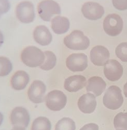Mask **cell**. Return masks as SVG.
<instances>
[{
  "instance_id": "cell-2",
  "label": "cell",
  "mask_w": 127,
  "mask_h": 130,
  "mask_svg": "<svg viewBox=\"0 0 127 130\" xmlns=\"http://www.w3.org/2000/svg\"><path fill=\"white\" fill-rule=\"evenodd\" d=\"M64 44L69 49L75 51H83L90 45L89 38L80 30H74L64 39Z\"/></svg>"
},
{
  "instance_id": "cell-10",
  "label": "cell",
  "mask_w": 127,
  "mask_h": 130,
  "mask_svg": "<svg viewBox=\"0 0 127 130\" xmlns=\"http://www.w3.org/2000/svg\"><path fill=\"white\" fill-rule=\"evenodd\" d=\"M105 77L112 82L119 80L123 75V68L121 64L115 59H110L104 66Z\"/></svg>"
},
{
  "instance_id": "cell-15",
  "label": "cell",
  "mask_w": 127,
  "mask_h": 130,
  "mask_svg": "<svg viewBox=\"0 0 127 130\" xmlns=\"http://www.w3.org/2000/svg\"><path fill=\"white\" fill-rule=\"evenodd\" d=\"M87 84L86 78L81 75H74L66 79L64 88L69 92H76L83 89Z\"/></svg>"
},
{
  "instance_id": "cell-24",
  "label": "cell",
  "mask_w": 127,
  "mask_h": 130,
  "mask_svg": "<svg viewBox=\"0 0 127 130\" xmlns=\"http://www.w3.org/2000/svg\"><path fill=\"white\" fill-rule=\"evenodd\" d=\"M13 69V64L7 57H0V77H5L8 75Z\"/></svg>"
},
{
  "instance_id": "cell-33",
  "label": "cell",
  "mask_w": 127,
  "mask_h": 130,
  "mask_svg": "<svg viewBox=\"0 0 127 130\" xmlns=\"http://www.w3.org/2000/svg\"><path fill=\"white\" fill-rule=\"evenodd\" d=\"M1 15H1V14L0 13V18H1Z\"/></svg>"
},
{
  "instance_id": "cell-7",
  "label": "cell",
  "mask_w": 127,
  "mask_h": 130,
  "mask_svg": "<svg viewBox=\"0 0 127 130\" xmlns=\"http://www.w3.org/2000/svg\"><path fill=\"white\" fill-rule=\"evenodd\" d=\"M46 106L52 111L62 110L67 103V97L62 91L54 90L50 92L45 97Z\"/></svg>"
},
{
  "instance_id": "cell-21",
  "label": "cell",
  "mask_w": 127,
  "mask_h": 130,
  "mask_svg": "<svg viewBox=\"0 0 127 130\" xmlns=\"http://www.w3.org/2000/svg\"><path fill=\"white\" fill-rule=\"evenodd\" d=\"M50 121L46 117H39L34 120L31 130H51Z\"/></svg>"
},
{
  "instance_id": "cell-30",
  "label": "cell",
  "mask_w": 127,
  "mask_h": 130,
  "mask_svg": "<svg viewBox=\"0 0 127 130\" xmlns=\"http://www.w3.org/2000/svg\"><path fill=\"white\" fill-rule=\"evenodd\" d=\"M123 93L124 96L127 98V82L125 83L123 86Z\"/></svg>"
},
{
  "instance_id": "cell-5",
  "label": "cell",
  "mask_w": 127,
  "mask_h": 130,
  "mask_svg": "<svg viewBox=\"0 0 127 130\" xmlns=\"http://www.w3.org/2000/svg\"><path fill=\"white\" fill-rule=\"evenodd\" d=\"M123 23L121 17L116 14H111L106 17L103 21V29L108 35L117 36L123 29Z\"/></svg>"
},
{
  "instance_id": "cell-11",
  "label": "cell",
  "mask_w": 127,
  "mask_h": 130,
  "mask_svg": "<svg viewBox=\"0 0 127 130\" xmlns=\"http://www.w3.org/2000/svg\"><path fill=\"white\" fill-rule=\"evenodd\" d=\"M46 91L45 84L40 80H35L29 88L28 95L29 100L34 103L38 104L43 102Z\"/></svg>"
},
{
  "instance_id": "cell-19",
  "label": "cell",
  "mask_w": 127,
  "mask_h": 130,
  "mask_svg": "<svg viewBox=\"0 0 127 130\" xmlns=\"http://www.w3.org/2000/svg\"><path fill=\"white\" fill-rule=\"evenodd\" d=\"M51 25L52 30L56 34L62 35L69 30L70 23L68 18L58 16L51 20Z\"/></svg>"
},
{
  "instance_id": "cell-26",
  "label": "cell",
  "mask_w": 127,
  "mask_h": 130,
  "mask_svg": "<svg viewBox=\"0 0 127 130\" xmlns=\"http://www.w3.org/2000/svg\"><path fill=\"white\" fill-rule=\"evenodd\" d=\"M114 7L119 10H125L127 9V0H112Z\"/></svg>"
},
{
  "instance_id": "cell-27",
  "label": "cell",
  "mask_w": 127,
  "mask_h": 130,
  "mask_svg": "<svg viewBox=\"0 0 127 130\" xmlns=\"http://www.w3.org/2000/svg\"><path fill=\"white\" fill-rule=\"evenodd\" d=\"M10 8V3L8 0H0V13L1 15L7 13Z\"/></svg>"
},
{
  "instance_id": "cell-14",
  "label": "cell",
  "mask_w": 127,
  "mask_h": 130,
  "mask_svg": "<svg viewBox=\"0 0 127 130\" xmlns=\"http://www.w3.org/2000/svg\"><path fill=\"white\" fill-rule=\"evenodd\" d=\"M78 107L83 113L90 114L93 112L97 107V101L95 95L88 93L82 95L78 100Z\"/></svg>"
},
{
  "instance_id": "cell-20",
  "label": "cell",
  "mask_w": 127,
  "mask_h": 130,
  "mask_svg": "<svg viewBox=\"0 0 127 130\" xmlns=\"http://www.w3.org/2000/svg\"><path fill=\"white\" fill-rule=\"evenodd\" d=\"M44 53L45 59L44 63L40 66V68L45 71L50 70L54 68L57 62V58L55 54L51 51H47Z\"/></svg>"
},
{
  "instance_id": "cell-9",
  "label": "cell",
  "mask_w": 127,
  "mask_h": 130,
  "mask_svg": "<svg viewBox=\"0 0 127 130\" xmlns=\"http://www.w3.org/2000/svg\"><path fill=\"white\" fill-rule=\"evenodd\" d=\"M67 68L73 72L83 71L88 67V57L83 53H74L66 60Z\"/></svg>"
},
{
  "instance_id": "cell-3",
  "label": "cell",
  "mask_w": 127,
  "mask_h": 130,
  "mask_svg": "<svg viewBox=\"0 0 127 130\" xmlns=\"http://www.w3.org/2000/svg\"><path fill=\"white\" fill-rule=\"evenodd\" d=\"M103 103L104 105L109 109L116 110L119 109L123 103L121 89L117 86H111L104 94Z\"/></svg>"
},
{
  "instance_id": "cell-4",
  "label": "cell",
  "mask_w": 127,
  "mask_h": 130,
  "mask_svg": "<svg viewBox=\"0 0 127 130\" xmlns=\"http://www.w3.org/2000/svg\"><path fill=\"white\" fill-rule=\"evenodd\" d=\"M37 12L40 18L45 21H49L54 15L61 13L59 4L54 0H43L37 6Z\"/></svg>"
},
{
  "instance_id": "cell-31",
  "label": "cell",
  "mask_w": 127,
  "mask_h": 130,
  "mask_svg": "<svg viewBox=\"0 0 127 130\" xmlns=\"http://www.w3.org/2000/svg\"><path fill=\"white\" fill-rule=\"evenodd\" d=\"M3 121V115L2 113L0 112V126L2 124Z\"/></svg>"
},
{
  "instance_id": "cell-25",
  "label": "cell",
  "mask_w": 127,
  "mask_h": 130,
  "mask_svg": "<svg viewBox=\"0 0 127 130\" xmlns=\"http://www.w3.org/2000/svg\"><path fill=\"white\" fill-rule=\"evenodd\" d=\"M117 57L122 61L127 62V42H123L119 44L115 50Z\"/></svg>"
},
{
  "instance_id": "cell-17",
  "label": "cell",
  "mask_w": 127,
  "mask_h": 130,
  "mask_svg": "<svg viewBox=\"0 0 127 130\" xmlns=\"http://www.w3.org/2000/svg\"><path fill=\"white\" fill-rule=\"evenodd\" d=\"M107 84L105 81L100 77L94 76L88 79L86 84L87 92H91L96 97L100 96L105 91Z\"/></svg>"
},
{
  "instance_id": "cell-8",
  "label": "cell",
  "mask_w": 127,
  "mask_h": 130,
  "mask_svg": "<svg viewBox=\"0 0 127 130\" xmlns=\"http://www.w3.org/2000/svg\"><path fill=\"white\" fill-rule=\"evenodd\" d=\"M10 119L13 128L24 129L27 127L30 120L29 112L22 107L14 108L10 114Z\"/></svg>"
},
{
  "instance_id": "cell-28",
  "label": "cell",
  "mask_w": 127,
  "mask_h": 130,
  "mask_svg": "<svg viewBox=\"0 0 127 130\" xmlns=\"http://www.w3.org/2000/svg\"><path fill=\"white\" fill-rule=\"evenodd\" d=\"M80 130H99V126L95 123H89L84 125Z\"/></svg>"
},
{
  "instance_id": "cell-22",
  "label": "cell",
  "mask_w": 127,
  "mask_h": 130,
  "mask_svg": "<svg viewBox=\"0 0 127 130\" xmlns=\"http://www.w3.org/2000/svg\"><path fill=\"white\" fill-rule=\"evenodd\" d=\"M114 125L117 130H127V112H119L114 119Z\"/></svg>"
},
{
  "instance_id": "cell-18",
  "label": "cell",
  "mask_w": 127,
  "mask_h": 130,
  "mask_svg": "<svg viewBox=\"0 0 127 130\" xmlns=\"http://www.w3.org/2000/svg\"><path fill=\"white\" fill-rule=\"evenodd\" d=\"M30 81L29 75L24 70H18L13 75L10 84L13 89L22 90L26 88Z\"/></svg>"
},
{
  "instance_id": "cell-16",
  "label": "cell",
  "mask_w": 127,
  "mask_h": 130,
  "mask_svg": "<svg viewBox=\"0 0 127 130\" xmlns=\"http://www.w3.org/2000/svg\"><path fill=\"white\" fill-rule=\"evenodd\" d=\"M33 38L35 41L41 46H47L50 44L52 36L49 30L44 25L37 26L33 31Z\"/></svg>"
},
{
  "instance_id": "cell-12",
  "label": "cell",
  "mask_w": 127,
  "mask_h": 130,
  "mask_svg": "<svg viewBox=\"0 0 127 130\" xmlns=\"http://www.w3.org/2000/svg\"><path fill=\"white\" fill-rule=\"evenodd\" d=\"M81 10L83 16L90 20H97L101 19L105 12L104 9L101 5L93 2L84 3Z\"/></svg>"
},
{
  "instance_id": "cell-1",
  "label": "cell",
  "mask_w": 127,
  "mask_h": 130,
  "mask_svg": "<svg viewBox=\"0 0 127 130\" xmlns=\"http://www.w3.org/2000/svg\"><path fill=\"white\" fill-rule=\"evenodd\" d=\"M21 59L23 62L28 67L35 68L40 66L45 61L44 53L36 46H28L21 54Z\"/></svg>"
},
{
  "instance_id": "cell-29",
  "label": "cell",
  "mask_w": 127,
  "mask_h": 130,
  "mask_svg": "<svg viewBox=\"0 0 127 130\" xmlns=\"http://www.w3.org/2000/svg\"><path fill=\"white\" fill-rule=\"evenodd\" d=\"M4 43V36L2 34V32L0 30V47L2 46V45Z\"/></svg>"
},
{
  "instance_id": "cell-34",
  "label": "cell",
  "mask_w": 127,
  "mask_h": 130,
  "mask_svg": "<svg viewBox=\"0 0 127 130\" xmlns=\"http://www.w3.org/2000/svg\"><path fill=\"white\" fill-rule=\"evenodd\" d=\"M116 130H117V129H116Z\"/></svg>"
},
{
  "instance_id": "cell-32",
  "label": "cell",
  "mask_w": 127,
  "mask_h": 130,
  "mask_svg": "<svg viewBox=\"0 0 127 130\" xmlns=\"http://www.w3.org/2000/svg\"><path fill=\"white\" fill-rule=\"evenodd\" d=\"M12 130H25L24 129H19V128H13Z\"/></svg>"
},
{
  "instance_id": "cell-23",
  "label": "cell",
  "mask_w": 127,
  "mask_h": 130,
  "mask_svg": "<svg viewBox=\"0 0 127 130\" xmlns=\"http://www.w3.org/2000/svg\"><path fill=\"white\" fill-rule=\"evenodd\" d=\"M76 124L72 119L63 118L56 125L55 130H75Z\"/></svg>"
},
{
  "instance_id": "cell-6",
  "label": "cell",
  "mask_w": 127,
  "mask_h": 130,
  "mask_svg": "<svg viewBox=\"0 0 127 130\" xmlns=\"http://www.w3.org/2000/svg\"><path fill=\"white\" fill-rule=\"evenodd\" d=\"M16 15L21 23L24 24L32 23L35 17L34 5L28 1L19 3L16 8Z\"/></svg>"
},
{
  "instance_id": "cell-13",
  "label": "cell",
  "mask_w": 127,
  "mask_h": 130,
  "mask_svg": "<svg viewBox=\"0 0 127 130\" xmlns=\"http://www.w3.org/2000/svg\"><path fill=\"white\" fill-rule=\"evenodd\" d=\"M110 54L108 48L102 45H97L92 48L90 52V60L97 66H103L110 60Z\"/></svg>"
}]
</instances>
